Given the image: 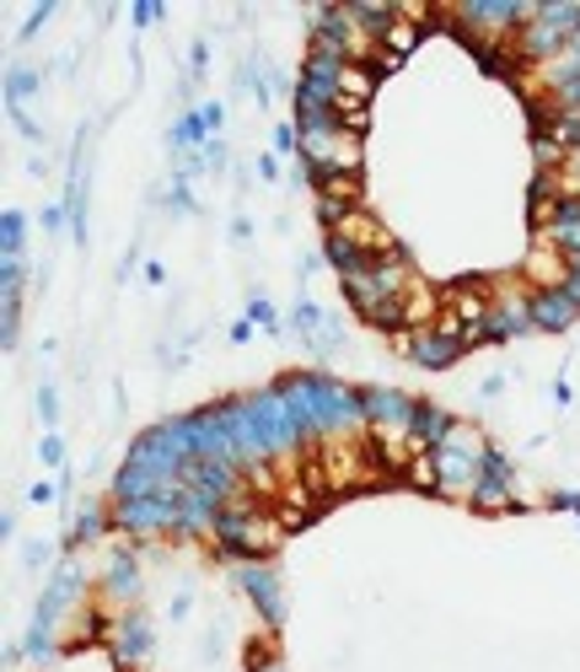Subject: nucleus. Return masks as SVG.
I'll return each mask as SVG.
<instances>
[{"label": "nucleus", "instance_id": "1", "mask_svg": "<svg viewBox=\"0 0 580 672\" xmlns=\"http://www.w3.org/2000/svg\"><path fill=\"white\" fill-rule=\"evenodd\" d=\"M232 582H237V591L258 608V619H264L269 630L286 625V587H280V570H275L269 559H237V565H232Z\"/></svg>", "mask_w": 580, "mask_h": 672}, {"label": "nucleus", "instance_id": "2", "mask_svg": "<svg viewBox=\"0 0 580 672\" xmlns=\"http://www.w3.org/2000/svg\"><path fill=\"white\" fill-rule=\"evenodd\" d=\"M108 522L114 533L129 538H162L178 522V495H140V501H114L108 505Z\"/></svg>", "mask_w": 580, "mask_h": 672}, {"label": "nucleus", "instance_id": "3", "mask_svg": "<svg viewBox=\"0 0 580 672\" xmlns=\"http://www.w3.org/2000/svg\"><path fill=\"white\" fill-rule=\"evenodd\" d=\"M157 651V625L146 608H125L119 625H114V640H108V662L114 672H140V662H151Z\"/></svg>", "mask_w": 580, "mask_h": 672}, {"label": "nucleus", "instance_id": "4", "mask_svg": "<svg viewBox=\"0 0 580 672\" xmlns=\"http://www.w3.org/2000/svg\"><path fill=\"white\" fill-rule=\"evenodd\" d=\"M355 404H361V420H366V430H409V420H415V404L419 398H409V393H398V387H355Z\"/></svg>", "mask_w": 580, "mask_h": 672}, {"label": "nucleus", "instance_id": "5", "mask_svg": "<svg viewBox=\"0 0 580 672\" xmlns=\"http://www.w3.org/2000/svg\"><path fill=\"white\" fill-rule=\"evenodd\" d=\"M398 350H404V361H415L425 372H452L457 361L468 355L462 350V339L457 334H441V329H419V334H404L398 339Z\"/></svg>", "mask_w": 580, "mask_h": 672}, {"label": "nucleus", "instance_id": "6", "mask_svg": "<svg viewBox=\"0 0 580 672\" xmlns=\"http://www.w3.org/2000/svg\"><path fill=\"white\" fill-rule=\"evenodd\" d=\"M533 334V291H495L490 307V344Z\"/></svg>", "mask_w": 580, "mask_h": 672}, {"label": "nucleus", "instance_id": "7", "mask_svg": "<svg viewBox=\"0 0 580 672\" xmlns=\"http://www.w3.org/2000/svg\"><path fill=\"white\" fill-rule=\"evenodd\" d=\"M538 237L554 253L576 258L580 253V189H565V194H559V205H554V215H548V226H543Z\"/></svg>", "mask_w": 580, "mask_h": 672}, {"label": "nucleus", "instance_id": "8", "mask_svg": "<svg viewBox=\"0 0 580 672\" xmlns=\"http://www.w3.org/2000/svg\"><path fill=\"white\" fill-rule=\"evenodd\" d=\"M570 323H580V301L565 291V286L533 291V329H538V334H565Z\"/></svg>", "mask_w": 580, "mask_h": 672}, {"label": "nucleus", "instance_id": "9", "mask_svg": "<svg viewBox=\"0 0 580 672\" xmlns=\"http://www.w3.org/2000/svg\"><path fill=\"white\" fill-rule=\"evenodd\" d=\"M97 591H103L108 602H125V608H135V597H140V559H135L129 548H114V554H108V565H103V582H97Z\"/></svg>", "mask_w": 580, "mask_h": 672}, {"label": "nucleus", "instance_id": "10", "mask_svg": "<svg viewBox=\"0 0 580 672\" xmlns=\"http://www.w3.org/2000/svg\"><path fill=\"white\" fill-rule=\"evenodd\" d=\"M457 430V415L452 409H441V404H430V398H419L415 404V420H409V441H415V452H436L447 436Z\"/></svg>", "mask_w": 580, "mask_h": 672}, {"label": "nucleus", "instance_id": "11", "mask_svg": "<svg viewBox=\"0 0 580 672\" xmlns=\"http://www.w3.org/2000/svg\"><path fill=\"white\" fill-rule=\"evenodd\" d=\"M296 329L312 344V355H333V350H339V323H333L318 301H307V296L296 301Z\"/></svg>", "mask_w": 580, "mask_h": 672}, {"label": "nucleus", "instance_id": "12", "mask_svg": "<svg viewBox=\"0 0 580 672\" xmlns=\"http://www.w3.org/2000/svg\"><path fill=\"white\" fill-rule=\"evenodd\" d=\"M172 157H189V151H205L210 140V125H205V108H189V114H178V125H172Z\"/></svg>", "mask_w": 580, "mask_h": 672}, {"label": "nucleus", "instance_id": "13", "mask_svg": "<svg viewBox=\"0 0 580 672\" xmlns=\"http://www.w3.org/2000/svg\"><path fill=\"white\" fill-rule=\"evenodd\" d=\"M323 253H329V264L339 269V280H344V275H361V269H372V253L361 248L355 237H344V232H329V237H323Z\"/></svg>", "mask_w": 580, "mask_h": 672}, {"label": "nucleus", "instance_id": "14", "mask_svg": "<svg viewBox=\"0 0 580 672\" xmlns=\"http://www.w3.org/2000/svg\"><path fill=\"white\" fill-rule=\"evenodd\" d=\"M468 505H473V511H527V505L516 501L511 479H490V473H479V484H473Z\"/></svg>", "mask_w": 580, "mask_h": 672}, {"label": "nucleus", "instance_id": "15", "mask_svg": "<svg viewBox=\"0 0 580 672\" xmlns=\"http://www.w3.org/2000/svg\"><path fill=\"white\" fill-rule=\"evenodd\" d=\"M361 323L376 329V334H387V339H404L409 334V301H404V296H387V301H376Z\"/></svg>", "mask_w": 580, "mask_h": 672}, {"label": "nucleus", "instance_id": "16", "mask_svg": "<svg viewBox=\"0 0 580 672\" xmlns=\"http://www.w3.org/2000/svg\"><path fill=\"white\" fill-rule=\"evenodd\" d=\"M419 39H425V28L419 22H409V17H398L387 33H382V54H393V60H409L419 49Z\"/></svg>", "mask_w": 580, "mask_h": 672}, {"label": "nucleus", "instance_id": "17", "mask_svg": "<svg viewBox=\"0 0 580 672\" xmlns=\"http://www.w3.org/2000/svg\"><path fill=\"white\" fill-rule=\"evenodd\" d=\"M103 527H114V522H108V511H103V505H86L82 516H76V527L65 533V548L76 554L82 544H92V538H103Z\"/></svg>", "mask_w": 580, "mask_h": 672}, {"label": "nucleus", "instance_id": "18", "mask_svg": "<svg viewBox=\"0 0 580 672\" xmlns=\"http://www.w3.org/2000/svg\"><path fill=\"white\" fill-rule=\"evenodd\" d=\"M22 243H28V215L6 211L0 215V258H22Z\"/></svg>", "mask_w": 580, "mask_h": 672}, {"label": "nucleus", "instance_id": "19", "mask_svg": "<svg viewBox=\"0 0 580 672\" xmlns=\"http://www.w3.org/2000/svg\"><path fill=\"white\" fill-rule=\"evenodd\" d=\"M33 92H39V71H28V65H11V71H6V103H11V108H22Z\"/></svg>", "mask_w": 580, "mask_h": 672}, {"label": "nucleus", "instance_id": "20", "mask_svg": "<svg viewBox=\"0 0 580 672\" xmlns=\"http://www.w3.org/2000/svg\"><path fill=\"white\" fill-rule=\"evenodd\" d=\"M248 318H253V329H264V334H280V329H286L280 312H275V301H264V296H253L248 301Z\"/></svg>", "mask_w": 580, "mask_h": 672}, {"label": "nucleus", "instance_id": "21", "mask_svg": "<svg viewBox=\"0 0 580 672\" xmlns=\"http://www.w3.org/2000/svg\"><path fill=\"white\" fill-rule=\"evenodd\" d=\"M269 146H275V157H290V151H301V129H296V125H275Z\"/></svg>", "mask_w": 580, "mask_h": 672}, {"label": "nucleus", "instance_id": "22", "mask_svg": "<svg viewBox=\"0 0 580 672\" xmlns=\"http://www.w3.org/2000/svg\"><path fill=\"white\" fill-rule=\"evenodd\" d=\"M39 458L49 462V468H60V462H65V441H60L54 430H49V436H43V441H39Z\"/></svg>", "mask_w": 580, "mask_h": 672}, {"label": "nucleus", "instance_id": "23", "mask_svg": "<svg viewBox=\"0 0 580 672\" xmlns=\"http://www.w3.org/2000/svg\"><path fill=\"white\" fill-rule=\"evenodd\" d=\"M39 415H43V425L60 420V398H54V387H39Z\"/></svg>", "mask_w": 580, "mask_h": 672}, {"label": "nucleus", "instance_id": "24", "mask_svg": "<svg viewBox=\"0 0 580 672\" xmlns=\"http://www.w3.org/2000/svg\"><path fill=\"white\" fill-rule=\"evenodd\" d=\"M49 17H54V6H49V0H43L39 11H33V17H28V22H22V33H17V39H33V33H39L43 22H49Z\"/></svg>", "mask_w": 580, "mask_h": 672}, {"label": "nucleus", "instance_id": "25", "mask_svg": "<svg viewBox=\"0 0 580 672\" xmlns=\"http://www.w3.org/2000/svg\"><path fill=\"white\" fill-rule=\"evenodd\" d=\"M548 511H580V495L576 490H554V495H548Z\"/></svg>", "mask_w": 580, "mask_h": 672}, {"label": "nucleus", "instance_id": "26", "mask_svg": "<svg viewBox=\"0 0 580 672\" xmlns=\"http://www.w3.org/2000/svg\"><path fill=\"white\" fill-rule=\"evenodd\" d=\"M205 65H210V49L205 43H194V49H189V71H194V82L205 76Z\"/></svg>", "mask_w": 580, "mask_h": 672}, {"label": "nucleus", "instance_id": "27", "mask_svg": "<svg viewBox=\"0 0 580 672\" xmlns=\"http://www.w3.org/2000/svg\"><path fill=\"white\" fill-rule=\"evenodd\" d=\"M205 168H226V140H221V135L205 146Z\"/></svg>", "mask_w": 580, "mask_h": 672}, {"label": "nucleus", "instance_id": "28", "mask_svg": "<svg viewBox=\"0 0 580 672\" xmlns=\"http://www.w3.org/2000/svg\"><path fill=\"white\" fill-rule=\"evenodd\" d=\"M258 178H264V183H280V157H275V151L258 157Z\"/></svg>", "mask_w": 580, "mask_h": 672}, {"label": "nucleus", "instance_id": "29", "mask_svg": "<svg viewBox=\"0 0 580 672\" xmlns=\"http://www.w3.org/2000/svg\"><path fill=\"white\" fill-rule=\"evenodd\" d=\"M49 554H54V544H22V559H28V565H49Z\"/></svg>", "mask_w": 580, "mask_h": 672}, {"label": "nucleus", "instance_id": "30", "mask_svg": "<svg viewBox=\"0 0 580 672\" xmlns=\"http://www.w3.org/2000/svg\"><path fill=\"white\" fill-rule=\"evenodd\" d=\"M205 125H210V135L226 129V108H221V103H205Z\"/></svg>", "mask_w": 580, "mask_h": 672}, {"label": "nucleus", "instance_id": "31", "mask_svg": "<svg viewBox=\"0 0 580 672\" xmlns=\"http://www.w3.org/2000/svg\"><path fill=\"white\" fill-rule=\"evenodd\" d=\"M157 17H162V6H157V0H151V6H135V22H140V28H151Z\"/></svg>", "mask_w": 580, "mask_h": 672}, {"label": "nucleus", "instance_id": "32", "mask_svg": "<svg viewBox=\"0 0 580 672\" xmlns=\"http://www.w3.org/2000/svg\"><path fill=\"white\" fill-rule=\"evenodd\" d=\"M162 280H167V269L151 258V264H146V286H162Z\"/></svg>", "mask_w": 580, "mask_h": 672}, {"label": "nucleus", "instance_id": "33", "mask_svg": "<svg viewBox=\"0 0 580 672\" xmlns=\"http://www.w3.org/2000/svg\"><path fill=\"white\" fill-rule=\"evenodd\" d=\"M232 339H237V344H243V339H253V318H237V323H232Z\"/></svg>", "mask_w": 580, "mask_h": 672}, {"label": "nucleus", "instance_id": "34", "mask_svg": "<svg viewBox=\"0 0 580 672\" xmlns=\"http://www.w3.org/2000/svg\"><path fill=\"white\" fill-rule=\"evenodd\" d=\"M54 495H60V490H54V484H33V495H28V501H54Z\"/></svg>", "mask_w": 580, "mask_h": 672}, {"label": "nucleus", "instance_id": "35", "mask_svg": "<svg viewBox=\"0 0 580 672\" xmlns=\"http://www.w3.org/2000/svg\"><path fill=\"white\" fill-rule=\"evenodd\" d=\"M570 275H576V280H580V253H576V258H570Z\"/></svg>", "mask_w": 580, "mask_h": 672}, {"label": "nucleus", "instance_id": "36", "mask_svg": "<svg viewBox=\"0 0 580 672\" xmlns=\"http://www.w3.org/2000/svg\"><path fill=\"white\" fill-rule=\"evenodd\" d=\"M264 672H286V668H280V662H269V668H264Z\"/></svg>", "mask_w": 580, "mask_h": 672}, {"label": "nucleus", "instance_id": "37", "mask_svg": "<svg viewBox=\"0 0 580 672\" xmlns=\"http://www.w3.org/2000/svg\"><path fill=\"white\" fill-rule=\"evenodd\" d=\"M576 516H580V511H576Z\"/></svg>", "mask_w": 580, "mask_h": 672}]
</instances>
